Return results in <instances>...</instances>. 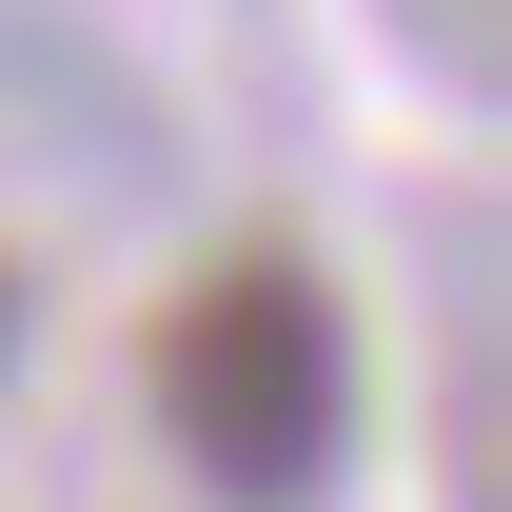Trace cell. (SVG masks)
Masks as SVG:
<instances>
[{
	"label": "cell",
	"mask_w": 512,
	"mask_h": 512,
	"mask_svg": "<svg viewBox=\"0 0 512 512\" xmlns=\"http://www.w3.org/2000/svg\"><path fill=\"white\" fill-rule=\"evenodd\" d=\"M138 394H158V434L217 473V493H335V453H355V316H335V276L296 237H237L197 296H158L138 335Z\"/></svg>",
	"instance_id": "cell-1"
}]
</instances>
